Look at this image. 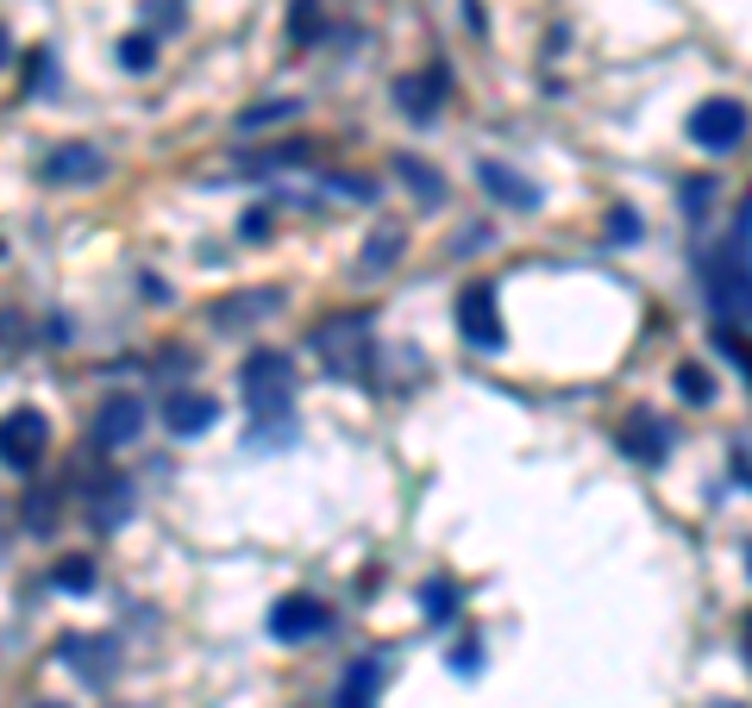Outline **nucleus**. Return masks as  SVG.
<instances>
[{"mask_svg":"<svg viewBox=\"0 0 752 708\" xmlns=\"http://www.w3.org/2000/svg\"><path fill=\"white\" fill-rule=\"evenodd\" d=\"M740 646H746V665H752V614L740 621Z\"/></svg>","mask_w":752,"mask_h":708,"instance_id":"33","label":"nucleus"},{"mask_svg":"<svg viewBox=\"0 0 752 708\" xmlns=\"http://www.w3.org/2000/svg\"><path fill=\"white\" fill-rule=\"evenodd\" d=\"M477 182L496 194L501 208H515V213H533V208H540V189H533L527 176H515L508 163H477Z\"/></svg>","mask_w":752,"mask_h":708,"instance_id":"9","label":"nucleus"},{"mask_svg":"<svg viewBox=\"0 0 752 708\" xmlns=\"http://www.w3.org/2000/svg\"><path fill=\"white\" fill-rule=\"evenodd\" d=\"M439 88H445V76H402L395 82V101H402L407 119H433L439 114Z\"/></svg>","mask_w":752,"mask_h":708,"instance_id":"15","label":"nucleus"},{"mask_svg":"<svg viewBox=\"0 0 752 708\" xmlns=\"http://www.w3.org/2000/svg\"><path fill=\"white\" fill-rule=\"evenodd\" d=\"M0 339H13V320H7V314H0Z\"/></svg>","mask_w":752,"mask_h":708,"instance_id":"35","label":"nucleus"},{"mask_svg":"<svg viewBox=\"0 0 752 708\" xmlns=\"http://www.w3.org/2000/svg\"><path fill=\"white\" fill-rule=\"evenodd\" d=\"M151 20L157 25H182V7H176V0H151Z\"/></svg>","mask_w":752,"mask_h":708,"instance_id":"31","label":"nucleus"},{"mask_svg":"<svg viewBox=\"0 0 752 708\" xmlns=\"http://www.w3.org/2000/svg\"><path fill=\"white\" fill-rule=\"evenodd\" d=\"M44 445H51V421H44L39 408H20V414L0 421V464L7 471H32L44 458Z\"/></svg>","mask_w":752,"mask_h":708,"instance_id":"5","label":"nucleus"},{"mask_svg":"<svg viewBox=\"0 0 752 708\" xmlns=\"http://www.w3.org/2000/svg\"><path fill=\"white\" fill-rule=\"evenodd\" d=\"M289 383H295V364L283 351H251L245 364H239V389H245V402L257 408V414L289 408Z\"/></svg>","mask_w":752,"mask_h":708,"instance_id":"4","label":"nucleus"},{"mask_svg":"<svg viewBox=\"0 0 752 708\" xmlns=\"http://www.w3.org/2000/svg\"><path fill=\"white\" fill-rule=\"evenodd\" d=\"M138 433H145V402H133V395L100 402V414H95V445L100 452H114V445L138 440Z\"/></svg>","mask_w":752,"mask_h":708,"instance_id":"8","label":"nucleus"},{"mask_svg":"<svg viewBox=\"0 0 752 708\" xmlns=\"http://www.w3.org/2000/svg\"><path fill=\"white\" fill-rule=\"evenodd\" d=\"M458 332H464V345H477V351H501V345H508L501 314H496V288L489 283H470L458 295Z\"/></svg>","mask_w":752,"mask_h":708,"instance_id":"6","label":"nucleus"},{"mask_svg":"<svg viewBox=\"0 0 752 708\" xmlns=\"http://www.w3.org/2000/svg\"><path fill=\"white\" fill-rule=\"evenodd\" d=\"M746 107L740 101H702L690 119H684V133H690V145L696 151H709V157H728V151H740V138H746Z\"/></svg>","mask_w":752,"mask_h":708,"instance_id":"3","label":"nucleus"},{"mask_svg":"<svg viewBox=\"0 0 752 708\" xmlns=\"http://www.w3.org/2000/svg\"><path fill=\"white\" fill-rule=\"evenodd\" d=\"M314 351H320L327 377H339V383H358V377H370V364H377V345H370V314H332V320H320V326H314Z\"/></svg>","mask_w":752,"mask_h":708,"instance_id":"2","label":"nucleus"},{"mask_svg":"<svg viewBox=\"0 0 752 708\" xmlns=\"http://www.w3.org/2000/svg\"><path fill=\"white\" fill-rule=\"evenodd\" d=\"M63 665H76L88 684H107L114 677V640H63Z\"/></svg>","mask_w":752,"mask_h":708,"instance_id":"13","label":"nucleus"},{"mask_svg":"<svg viewBox=\"0 0 752 708\" xmlns=\"http://www.w3.org/2000/svg\"><path fill=\"white\" fill-rule=\"evenodd\" d=\"M332 627V609L327 602H314V595H283L271 609V633L276 640H314V633Z\"/></svg>","mask_w":752,"mask_h":708,"instance_id":"7","label":"nucleus"},{"mask_svg":"<svg viewBox=\"0 0 752 708\" xmlns=\"http://www.w3.org/2000/svg\"><path fill=\"white\" fill-rule=\"evenodd\" d=\"M289 39H295V44H314V39H320V0H295Z\"/></svg>","mask_w":752,"mask_h":708,"instance_id":"23","label":"nucleus"},{"mask_svg":"<svg viewBox=\"0 0 752 708\" xmlns=\"http://www.w3.org/2000/svg\"><path fill=\"white\" fill-rule=\"evenodd\" d=\"M608 239H639V213L615 208V213H608Z\"/></svg>","mask_w":752,"mask_h":708,"instance_id":"29","label":"nucleus"},{"mask_svg":"<svg viewBox=\"0 0 752 708\" xmlns=\"http://www.w3.org/2000/svg\"><path fill=\"white\" fill-rule=\"evenodd\" d=\"M213 421H220V408H213L208 395H170V402H163V426H170L176 440H194V433H208Z\"/></svg>","mask_w":752,"mask_h":708,"instance_id":"11","label":"nucleus"},{"mask_svg":"<svg viewBox=\"0 0 752 708\" xmlns=\"http://www.w3.org/2000/svg\"><path fill=\"white\" fill-rule=\"evenodd\" d=\"M39 708H57V702H39Z\"/></svg>","mask_w":752,"mask_h":708,"instance_id":"37","label":"nucleus"},{"mask_svg":"<svg viewBox=\"0 0 752 708\" xmlns=\"http://www.w3.org/2000/svg\"><path fill=\"white\" fill-rule=\"evenodd\" d=\"M377 677H383V665H377V658H358V665L346 670L339 696H332V708H370V689H377Z\"/></svg>","mask_w":752,"mask_h":708,"instance_id":"17","label":"nucleus"},{"mask_svg":"<svg viewBox=\"0 0 752 708\" xmlns=\"http://www.w3.org/2000/svg\"><path fill=\"white\" fill-rule=\"evenodd\" d=\"M395 176H402L407 189L421 194L426 208H439V201H445V182H439V170H426V163H414V157H395Z\"/></svg>","mask_w":752,"mask_h":708,"instance_id":"18","label":"nucleus"},{"mask_svg":"<svg viewBox=\"0 0 752 708\" xmlns=\"http://www.w3.org/2000/svg\"><path fill=\"white\" fill-rule=\"evenodd\" d=\"M119 70H133V76L157 70V39H145V32H133V39H119Z\"/></svg>","mask_w":752,"mask_h":708,"instance_id":"21","label":"nucleus"},{"mask_svg":"<svg viewBox=\"0 0 752 708\" xmlns=\"http://www.w3.org/2000/svg\"><path fill=\"white\" fill-rule=\"evenodd\" d=\"M746 577H752V552H746Z\"/></svg>","mask_w":752,"mask_h":708,"instance_id":"36","label":"nucleus"},{"mask_svg":"<svg viewBox=\"0 0 752 708\" xmlns=\"http://www.w3.org/2000/svg\"><path fill=\"white\" fill-rule=\"evenodd\" d=\"M51 82H57V57H51V51H32V63H25V101L44 95Z\"/></svg>","mask_w":752,"mask_h":708,"instance_id":"25","label":"nucleus"},{"mask_svg":"<svg viewBox=\"0 0 752 708\" xmlns=\"http://www.w3.org/2000/svg\"><path fill=\"white\" fill-rule=\"evenodd\" d=\"M7 51H13V39H7V25H0V63H7Z\"/></svg>","mask_w":752,"mask_h":708,"instance_id":"34","label":"nucleus"},{"mask_svg":"<svg viewBox=\"0 0 752 708\" xmlns=\"http://www.w3.org/2000/svg\"><path fill=\"white\" fill-rule=\"evenodd\" d=\"M44 176H51V182H100L107 163H100L95 145H63V151L44 163Z\"/></svg>","mask_w":752,"mask_h":708,"instance_id":"12","label":"nucleus"},{"mask_svg":"<svg viewBox=\"0 0 752 708\" xmlns=\"http://www.w3.org/2000/svg\"><path fill=\"white\" fill-rule=\"evenodd\" d=\"M264 232H271V213H264V208L245 213V239H264Z\"/></svg>","mask_w":752,"mask_h":708,"instance_id":"32","label":"nucleus"},{"mask_svg":"<svg viewBox=\"0 0 752 708\" xmlns=\"http://www.w3.org/2000/svg\"><path fill=\"white\" fill-rule=\"evenodd\" d=\"M684 208H690V213L709 208V182H684Z\"/></svg>","mask_w":752,"mask_h":708,"instance_id":"30","label":"nucleus"},{"mask_svg":"<svg viewBox=\"0 0 752 708\" xmlns=\"http://www.w3.org/2000/svg\"><path fill=\"white\" fill-rule=\"evenodd\" d=\"M452 670H458V677H470V670H483V646H477V640H464V646L452 652Z\"/></svg>","mask_w":752,"mask_h":708,"instance_id":"28","label":"nucleus"},{"mask_svg":"<svg viewBox=\"0 0 752 708\" xmlns=\"http://www.w3.org/2000/svg\"><path fill=\"white\" fill-rule=\"evenodd\" d=\"M126 515H133V489L119 477H100L95 489H88V520H95V527H119Z\"/></svg>","mask_w":752,"mask_h":708,"instance_id":"14","label":"nucleus"},{"mask_svg":"<svg viewBox=\"0 0 752 708\" xmlns=\"http://www.w3.org/2000/svg\"><path fill=\"white\" fill-rule=\"evenodd\" d=\"M395 257H402V226H377V232L364 239L358 276H383V270H395Z\"/></svg>","mask_w":752,"mask_h":708,"instance_id":"16","label":"nucleus"},{"mask_svg":"<svg viewBox=\"0 0 752 708\" xmlns=\"http://www.w3.org/2000/svg\"><path fill=\"white\" fill-rule=\"evenodd\" d=\"M276 302H283L276 288H257V295H239V307H220L213 320H220V326H245V320H264V314H271Z\"/></svg>","mask_w":752,"mask_h":708,"instance_id":"19","label":"nucleus"},{"mask_svg":"<svg viewBox=\"0 0 752 708\" xmlns=\"http://www.w3.org/2000/svg\"><path fill=\"white\" fill-rule=\"evenodd\" d=\"M677 389H684V395H690L696 408H702V402L714 395V383H709V370H702V364H677Z\"/></svg>","mask_w":752,"mask_h":708,"instance_id":"26","label":"nucleus"},{"mask_svg":"<svg viewBox=\"0 0 752 708\" xmlns=\"http://www.w3.org/2000/svg\"><path fill=\"white\" fill-rule=\"evenodd\" d=\"M709 295H714V307H721V314H733V320H752V201L740 208V226H733V239L714 251Z\"/></svg>","mask_w":752,"mask_h":708,"instance_id":"1","label":"nucleus"},{"mask_svg":"<svg viewBox=\"0 0 752 708\" xmlns=\"http://www.w3.org/2000/svg\"><path fill=\"white\" fill-rule=\"evenodd\" d=\"M421 614H426V627H445L458 614V590L452 583H421Z\"/></svg>","mask_w":752,"mask_h":708,"instance_id":"20","label":"nucleus"},{"mask_svg":"<svg viewBox=\"0 0 752 708\" xmlns=\"http://www.w3.org/2000/svg\"><path fill=\"white\" fill-rule=\"evenodd\" d=\"M714 345H721V351H728V358H733V364H740V370H746V383H752V351H746V345H740V339H733V332H728V326H721V332H714Z\"/></svg>","mask_w":752,"mask_h":708,"instance_id":"27","label":"nucleus"},{"mask_svg":"<svg viewBox=\"0 0 752 708\" xmlns=\"http://www.w3.org/2000/svg\"><path fill=\"white\" fill-rule=\"evenodd\" d=\"M301 114V101H264V107H245V114H239V126H245V133H257V126H283V119H295Z\"/></svg>","mask_w":752,"mask_h":708,"instance_id":"22","label":"nucleus"},{"mask_svg":"<svg viewBox=\"0 0 752 708\" xmlns=\"http://www.w3.org/2000/svg\"><path fill=\"white\" fill-rule=\"evenodd\" d=\"M51 583L57 590H95V564L88 558H63L57 571H51Z\"/></svg>","mask_w":752,"mask_h":708,"instance_id":"24","label":"nucleus"},{"mask_svg":"<svg viewBox=\"0 0 752 708\" xmlns=\"http://www.w3.org/2000/svg\"><path fill=\"white\" fill-rule=\"evenodd\" d=\"M621 452H634L639 464H665V452H671V426L658 421V414H634V421L621 426Z\"/></svg>","mask_w":752,"mask_h":708,"instance_id":"10","label":"nucleus"}]
</instances>
